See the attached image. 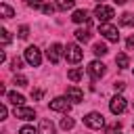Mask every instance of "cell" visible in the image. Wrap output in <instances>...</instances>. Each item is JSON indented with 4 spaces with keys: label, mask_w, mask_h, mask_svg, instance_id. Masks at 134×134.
I'll list each match as a JSON object with an SVG mask.
<instances>
[{
    "label": "cell",
    "mask_w": 134,
    "mask_h": 134,
    "mask_svg": "<svg viewBox=\"0 0 134 134\" xmlns=\"http://www.w3.org/2000/svg\"><path fill=\"white\" fill-rule=\"evenodd\" d=\"M67 98L73 100V103H82V100H84V92H82L80 88H75V86H69V88H67Z\"/></svg>",
    "instance_id": "11"
},
{
    "label": "cell",
    "mask_w": 134,
    "mask_h": 134,
    "mask_svg": "<svg viewBox=\"0 0 134 134\" xmlns=\"http://www.w3.org/2000/svg\"><path fill=\"white\" fill-rule=\"evenodd\" d=\"M126 46H128V50H134V36H130V38H128Z\"/></svg>",
    "instance_id": "32"
},
{
    "label": "cell",
    "mask_w": 134,
    "mask_h": 134,
    "mask_svg": "<svg viewBox=\"0 0 134 134\" xmlns=\"http://www.w3.org/2000/svg\"><path fill=\"white\" fill-rule=\"evenodd\" d=\"M27 36H29V27H27V25H21V27H19V38L25 40Z\"/></svg>",
    "instance_id": "23"
},
{
    "label": "cell",
    "mask_w": 134,
    "mask_h": 134,
    "mask_svg": "<svg viewBox=\"0 0 134 134\" xmlns=\"http://www.w3.org/2000/svg\"><path fill=\"white\" fill-rule=\"evenodd\" d=\"M10 65H13V69H21V59H19V57H15Z\"/></svg>",
    "instance_id": "30"
},
{
    "label": "cell",
    "mask_w": 134,
    "mask_h": 134,
    "mask_svg": "<svg viewBox=\"0 0 134 134\" xmlns=\"http://www.w3.org/2000/svg\"><path fill=\"white\" fill-rule=\"evenodd\" d=\"M84 124H86L88 128H94V130H98V128H103V126H105V117H103L100 113L92 111V113L84 115Z\"/></svg>",
    "instance_id": "2"
},
{
    "label": "cell",
    "mask_w": 134,
    "mask_h": 134,
    "mask_svg": "<svg viewBox=\"0 0 134 134\" xmlns=\"http://www.w3.org/2000/svg\"><path fill=\"white\" fill-rule=\"evenodd\" d=\"M15 84L17 86H27V77L25 75H15Z\"/></svg>",
    "instance_id": "25"
},
{
    "label": "cell",
    "mask_w": 134,
    "mask_h": 134,
    "mask_svg": "<svg viewBox=\"0 0 134 134\" xmlns=\"http://www.w3.org/2000/svg\"><path fill=\"white\" fill-rule=\"evenodd\" d=\"M71 19H73L75 23H90V17H88V13H86V10H82V8H80V10H75Z\"/></svg>",
    "instance_id": "12"
},
{
    "label": "cell",
    "mask_w": 134,
    "mask_h": 134,
    "mask_svg": "<svg viewBox=\"0 0 134 134\" xmlns=\"http://www.w3.org/2000/svg\"><path fill=\"white\" fill-rule=\"evenodd\" d=\"M98 34H100V36H105L109 42H117V40H119L117 27H113V25H109V23H100V27H98Z\"/></svg>",
    "instance_id": "3"
},
{
    "label": "cell",
    "mask_w": 134,
    "mask_h": 134,
    "mask_svg": "<svg viewBox=\"0 0 134 134\" xmlns=\"http://www.w3.org/2000/svg\"><path fill=\"white\" fill-rule=\"evenodd\" d=\"M25 4H27V6H34V8H42V6H44L42 0H25Z\"/></svg>",
    "instance_id": "24"
},
{
    "label": "cell",
    "mask_w": 134,
    "mask_h": 134,
    "mask_svg": "<svg viewBox=\"0 0 134 134\" xmlns=\"http://www.w3.org/2000/svg\"><path fill=\"white\" fill-rule=\"evenodd\" d=\"M115 63L119 65V69H126V67L130 65V59H128V54H126V52H119V54H117V59H115Z\"/></svg>",
    "instance_id": "15"
},
{
    "label": "cell",
    "mask_w": 134,
    "mask_h": 134,
    "mask_svg": "<svg viewBox=\"0 0 134 134\" xmlns=\"http://www.w3.org/2000/svg\"><path fill=\"white\" fill-rule=\"evenodd\" d=\"M119 23L126 25V27H132V25H134V15H132V13H124V15L119 17Z\"/></svg>",
    "instance_id": "16"
},
{
    "label": "cell",
    "mask_w": 134,
    "mask_h": 134,
    "mask_svg": "<svg viewBox=\"0 0 134 134\" xmlns=\"http://www.w3.org/2000/svg\"><path fill=\"white\" fill-rule=\"evenodd\" d=\"M113 2H115V4H126L128 0H113Z\"/></svg>",
    "instance_id": "35"
},
{
    "label": "cell",
    "mask_w": 134,
    "mask_h": 134,
    "mask_svg": "<svg viewBox=\"0 0 134 134\" xmlns=\"http://www.w3.org/2000/svg\"><path fill=\"white\" fill-rule=\"evenodd\" d=\"M46 54H48V61L57 65V63L61 61V57L65 54V48H63V46H61L59 42H54V44H52V46L48 48V52H46Z\"/></svg>",
    "instance_id": "6"
},
{
    "label": "cell",
    "mask_w": 134,
    "mask_h": 134,
    "mask_svg": "<svg viewBox=\"0 0 134 134\" xmlns=\"http://www.w3.org/2000/svg\"><path fill=\"white\" fill-rule=\"evenodd\" d=\"M0 13H2V17H4V19H10V17L15 15V13H13V8H10L8 4H0Z\"/></svg>",
    "instance_id": "19"
},
{
    "label": "cell",
    "mask_w": 134,
    "mask_h": 134,
    "mask_svg": "<svg viewBox=\"0 0 134 134\" xmlns=\"http://www.w3.org/2000/svg\"><path fill=\"white\" fill-rule=\"evenodd\" d=\"M25 61H27L31 67H40V63H42V54H40V50H38L36 46L25 48Z\"/></svg>",
    "instance_id": "4"
},
{
    "label": "cell",
    "mask_w": 134,
    "mask_h": 134,
    "mask_svg": "<svg viewBox=\"0 0 134 134\" xmlns=\"http://www.w3.org/2000/svg\"><path fill=\"white\" fill-rule=\"evenodd\" d=\"M94 15H96V19H98V21H103V23L115 17L113 8H111V6H105V4H98V6L94 8Z\"/></svg>",
    "instance_id": "5"
},
{
    "label": "cell",
    "mask_w": 134,
    "mask_h": 134,
    "mask_svg": "<svg viewBox=\"0 0 134 134\" xmlns=\"http://www.w3.org/2000/svg\"><path fill=\"white\" fill-rule=\"evenodd\" d=\"M15 117H19V119H34L36 111L27 109V107H15Z\"/></svg>",
    "instance_id": "10"
},
{
    "label": "cell",
    "mask_w": 134,
    "mask_h": 134,
    "mask_svg": "<svg viewBox=\"0 0 134 134\" xmlns=\"http://www.w3.org/2000/svg\"><path fill=\"white\" fill-rule=\"evenodd\" d=\"M75 38H77L80 42H88V40H90V31H88V29H75Z\"/></svg>",
    "instance_id": "17"
},
{
    "label": "cell",
    "mask_w": 134,
    "mask_h": 134,
    "mask_svg": "<svg viewBox=\"0 0 134 134\" xmlns=\"http://www.w3.org/2000/svg\"><path fill=\"white\" fill-rule=\"evenodd\" d=\"M109 109H111V113H124L126 111V98L124 96H113L111 98V103H109Z\"/></svg>",
    "instance_id": "7"
},
{
    "label": "cell",
    "mask_w": 134,
    "mask_h": 134,
    "mask_svg": "<svg viewBox=\"0 0 134 134\" xmlns=\"http://www.w3.org/2000/svg\"><path fill=\"white\" fill-rule=\"evenodd\" d=\"M40 132L42 134H54V126L50 119H40Z\"/></svg>",
    "instance_id": "13"
},
{
    "label": "cell",
    "mask_w": 134,
    "mask_h": 134,
    "mask_svg": "<svg viewBox=\"0 0 134 134\" xmlns=\"http://www.w3.org/2000/svg\"><path fill=\"white\" fill-rule=\"evenodd\" d=\"M61 128H63V130H71V128H73V119H71V117H63V119H61Z\"/></svg>",
    "instance_id": "22"
},
{
    "label": "cell",
    "mask_w": 134,
    "mask_h": 134,
    "mask_svg": "<svg viewBox=\"0 0 134 134\" xmlns=\"http://www.w3.org/2000/svg\"><path fill=\"white\" fill-rule=\"evenodd\" d=\"M88 73L96 80V77H103L105 75V65L100 63V61H92L90 65H88Z\"/></svg>",
    "instance_id": "8"
},
{
    "label": "cell",
    "mask_w": 134,
    "mask_h": 134,
    "mask_svg": "<svg viewBox=\"0 0 134 134\" xmlns=\"http://www.w3.org/2000/svg\"><path fill=\"white\" fill-rule=\"evenodd\" d=\"M19 134H38V132H36V130H34V128H31V126H23V128H21V132H19Z\"/></svg>",
    "instance_id": "28"
},
{
    "label": "cell",
    "mask_w": 134,
    "mask_h": 134,
    "mask_svg": "<svg viewBox=\"0 0 134 134\" xmlns=\"http://www.w3.org/2000/svg\"><path fill=\"white\" fill-rule=\"evenodd\" d=\"M4 117H6V107L2 105V107H0V119H4Z\"/></svg>",
    "instance_id": "34"
},
{
    "label": "cell",
    "mask_w": 134,
    "mask_h": 134,
    "mask_svg": "<svg viewBox=\"0 0 134 134\" xmlns=\"http://www.w3.org/2000/svg\"><path fill=\"white\" fill-rule=\"evenodd\" d=\"M52 10H54V6H50V4H44L42 6V13H46V15H52Z\"/></svg>",
    "instance_id": "29"
},
{
    "label": "cell",
    "mask_w": 134,
    "mask_h": 134,
    "mask_svg": "<svg viewBox=\"0 0 134 134\" xmlns=\"http://www.w3.org/2000/svg\"><path fill=\"white\" fill-rule=\"evenodd\" d=\"M0 38H2V44H8V42H10V36H8V31H6V29H2V31H0Z\"/></svg>",
    "instance_id": "26"
},
{
    "label": "cell",
    "mask_w": 134,
    "mask_h": 134,
    "mask_svg": "<svg viewBox=\"0 0 134 134\" xmlns=\"http://www.w3.org/2000/svg\"><path fill=\"white\" fill-rule=\"evenodd\" d=\"M113 86H115V88H117V90H124V88H126V84H124V82H115V84H113Z\"/></svg>",
    "instance_id": "33"
},
{
    "label": "cell",
    "mask_w": 134,
    "mask_h": 134,
    "mask_svg": "<svg viewBox=\"0 0 134 134\" xmlns=\"http://www.w3.org/2000/svg\"><path fill=\"white\" fill-rule=\"evenodd\" d=\"M6 96H8V100H10L15 107H23V103H25V98H23L21 94H17V92H8Z\"/></svg>",
    "instance_id": "14"
},
{
    "label": "cell",
    "mask_w": 134,
    "mask_h": 134,
    "mask_svg": "<svg viewBox=\"0 0 134 134\" xmlns=\"http://www.w3.org/2000/svg\"><path fill=\"white\" fill-rule=\"evenodd\" d=\"M67 77H69L71 82H77V80L82 77V69H69V71H67Z\"/></svg>",
    "instance_id": "20"
},
{
    "label": "cell",
    "mask_w": 134,
    "mask_h": 134,
    "mask_svg": "<svg viewBox=\"0 0 134 134\" xmlns=\"http://www.w3.org/2000/svg\"><path fill=\"white\" fill-rule=\"evenodd\" d=\"M73 4H75V0H57V8H61V10L73 8Z\"/></svg>",
    "instance_id": "18"
},
{
    "label": "cell",
    "mask_w": 134,
    "mask_h": 134,
    "mask_svg": "<svg viewBox=\"0 0 134 134\" xmlns=\"http://www.w3.org/2000/svg\"><path fill=\"white\" fill-rule=\"evenodd\" d=\"M115 130H119V124H111V126L107 128V134H113Z\"/></svg>",
    "instance_id": "31"
},
{
    "label": "cell",
    "mask_w": 134,
    "mask_h": 134,
    "mask_svg": "<svg viewBox=\"0 0 134 134\" xmlns=\"http://www.w3.org/2000/svg\"><path fill=\"white\" fill-rule=\"evenodd\" d=\"M98 4H103V0H98Z\"/></svg>",
    "instance_id": "36"
},
{
    "label": "cell",
    "mask_w": 134,
    "mask_h": 134,
    "mask_svg": "<svg viewBox=\"0 0 134 134\" xmlns=\"http://www.w3.org/2000/svg\"><path fill=\"white\" fill-rule=\"evenodd\" d=\"M50 109H52V111H69V109H71V105L67 103V98L57 96V98H52V100H50Z\"/></svg>",
    "instance_id": "9"
},
{
    "label": "cell",
    "mask_w": 134,
    "mask_h": 134,
    "mask_svg": "<svg viewBox=\"0 0 134 134\" xmlns=\"http://www.w3.org/2000/svg\"><path fill=\"white\" fill-rule=\"evenodd\" d=\"M42 96H44V90H31V98L34 100H40Z\"/></svg>",
    "instance_id": "27"
},
{
    "label": "cell",
    "mask_w": 134,
    "mask_h": 134,
    "mask_svg": "<svg viewBox=\"0 0 134 134\" xmlns=\"http://www.w3.org/2000/svg\"><path fill=\"white\" fill-rule=\"evenodd\" d=\"M65 57H67L69 63H80V61L84 59V50H82L77 44H67V48H65Z\"/></svg>",
    "instance_id": "1"
},
{
    "label": "cell",
    "mask_w": 134,
    "mask_h": 134,
    "mask_svg": "<svg viewBox=\"0 0 134 134\" xmlns=\"http://www.w3.org/2000/svg\"><path fill=\"white\" fill-rule=\"evenodd\" d=\"M94 54L105 57V54H107V46H105V44H100V42H96V44H94Z\"/></svg>",
    "instance_id": "21"
}]
</instances>
